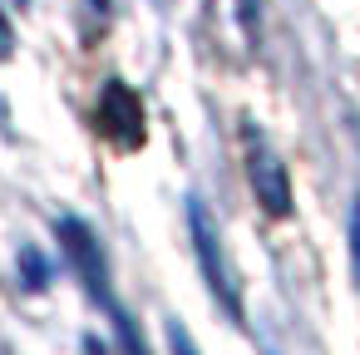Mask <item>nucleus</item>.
Wrapping results in <instances>:
<instances>
[{
  "mask_svg": "<svg viewBox=\"0 0 360 355\" xmlns=\"http://www.w3.org/2000/svg\"><path fill=\"white\" fill-rule=\"evenodd\" d=\"M188 227H193V247H198V266H202V281L207 291L217 296V306L242 325V286H237V271H232V257L217 237V217L202 198H188Z\"/></svg>",
  "mask_w": 360,
  "mask_h": 355,
  "instance_id": "1",
  "label": "nucleus"
},
{
  "mask_svg": "<svg viewBox=\"0 0 360 355\" xmlns=\"http://www.w3.org/2000/svg\"><path fill=\"white\" fill-rule=\"evenodd\" d=\"M60 242H65V257H70L79 286L89 291V301H94L99 311H114L119 301H114V286H109V262H104L99 237H94L79 217H65V222H60Z\"/></svg>",
  "mask_w": 360,
  "mask_h": 355,
  "instance_id": "2",
  "label": "nucleus"
},
{
  "mask_svg": "<svg viewBox=\"0 0 360 355\" xmlns=\"http://www.w3.org/2000/svg\"><path fill=\"white\" fill-rule=\"evenodd\" d=\"M247 178H252V193L257 202L271 212V217H286L291 212V183H286V163L281 153L262 138V134H247Z\"/></svg>",
  "mask_w": 360,
  "mask_h": 355,
  "instance_id": "3",
  "label": "nucleus"
},
{
  "mask_svg": "<svg viewBox=\"0 0 360 355\" xmlns=\"http://www.w3.org/2000/svg\"><path fill=\"white\" fill-rule=\"evenodd\" d=\"M94 124H99V134H104L109 143L139 148V143H143V104H139V94H134L124 79H109L104 94H99Z\"/></svg>",
  "mask_w": 360,
  "mask_h": 355,
  "instance_id": "4",
  "label": "nucleus"
},
{
  "mask_svg": "<svg viewBox=\"0 0 360 355\" xmlns=\"http://www.w3.org/2000/svg\"><path fill=\"white\" fill-rule=\"evenodd\" d=\"M109 321H114V335H119L124 355H148V345H143V330H139V321H134L124 306H114V311H109Z\"/></svg>",
  "mask_w": 360,
  "mask_h": 355,
  "instance_id": "5",
  "label": "nucleus"
},
{
  "mask_svg": "<svg viewBox=\"0 0 360 355\" xmlns=\"http://www.w3.org/2000/svg\"><path fill=\"white\" fill-rule=\"evenodd\" d=\"M20 271H25V286H30V291L50 286V262H45L40 252H30V247L20 252Z\"/></svg>",
  "mask_w": 360,
  "mask_h": 355,
  "instance_id": "6",
  "label": "nucleus"
},
{
  "mask_svg": "<svg viewBox=\"0 0 360 355\" xmlns=\"http://www.w3.org/2000/svg\"><path fill=\"white\" fill-rule=\"evenodd\" d=\"M350 271L360 281V193H355V212H350Z\"/></svg>",
  "mask_w": 360,
  "mask_h": 355,
  "instance_id": "7",
  "label": "nucleus"
},
{
  "mask_svg": "<svg viewBox=\"0 0 360 355\" xmlns=\"http://www.w3.org/2000/svg\"><path fill=\"white\" fill-rule=\"evenodd\" d=\"M168 340H173V355H198L193 340H188V330H183L178 321H168Z\"/></svg>",
  "mask_w": 360,
  "mask_h": 355,
  "instance_id": "8",
  "label": "nucleus"
},
{
  "mask_svg": "<svg viewBox=\"0 0 360 355\" xmlns=\"http://www.w3.org/2000/svg\"><path fill=\"white\" fill-rule=\"evenodd\" d=\"M11 55H15V30L6 20V6H0V60H11Z\"/></svg>",
  "mask_w": 360,
  "mask_h": 355,
  "instance_id": "9",
  "label": "nucleus"
},
{
  "mask_svg": "<svg viewBox=\"0 0 360 355\" xmlns=\"http://www.w3.org/2000/svg\"><path fill=\"white\" fill-rule=\"evenodd\" d=\"M94 11H99V15H104V11H109V0H94Z\"/></svg>",
  "mask_w": 360,
  "mask_h": 355,
  "instance_id": "10",
  "label": "nucleus"
}]
</instances>
